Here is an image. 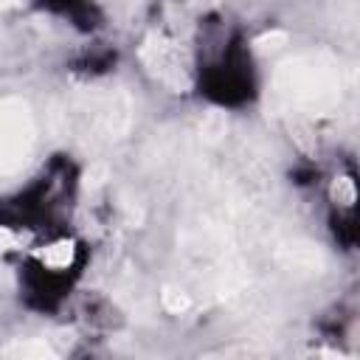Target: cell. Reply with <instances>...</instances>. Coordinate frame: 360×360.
<instances>
[{
	"label": "cell",
	"instance_id": "1",
	"mask_svg": "<svg viewBox=\"0 0 360 360\" xmlns=\"http://www.w3.org/2000/svg\"><path fill=\"white\" fill-rule=\"evenodd\" d=\"M346 90L343 68L332 53L307 51L281 62L270 82V101L281 112L326 115Z\"/></svg>",
	"mask_w": 360,
	"mask_h": 360
},
{
	"label": "cell",
	"instance_id": "2",
	"mask_svg": "<svg viewBox=\"0 0 360 360\" xmlns=\"http://www.w3.org/2000/svg\"><path fill=\"white\" fill-rule=\"evenodd\" d=\"M62 118L79 127L82 138L90 141H110L118 138L129 124V104L118 93H90L68 104Z\"/></svg>",
	"mask_w": 360,
	"mask_h": 360
},
{
	"label": "cell",
	"instance_id": "3",
	"mask_svg": "<svg viewBox=\"0 0 360 360\" xmlns=\"http://www.w3.org/2000/svg\"><path fill=\"white\" fill-rule=\"evenodd\" d=\"M34 115L22 98H0V177L14 174L34 146Z\"/></svg>",
	"mask_w": 360,
	"mask_h": 360
},
{
	"label": "cell",
	"instance_id": "4",
	"mask_svg": "<svg viewBox=\"0 0 360 360\" xmlns=\"http://www.w3.org/2000/svg\"><path fill=\"white\" fill-rule=\"evenodd\" d=\"M141 59L163 84H169L174 90L188 87V62L172 39H166L160 34L146 37L141 45Z\"/></svg>",
	"mask_w": 360,
	"mask_h": 360
},
{
	"label": "cell",
	"instance_id": "5",
	"mask_svg": "<svg viewBox=\"0 0 360 360\" xmlns=\"http://www.w3.org/2000/svg\"><path fill=\"white\" fill-rule=\"evenodd\" d=\"M6 357H53L56 352L45 338H17L3 349Z\"/></svg>",
	"mask_w": 360,
	"mask_h": 360
},
{
	"label": "cell",
	"instance_id": "6",
	"mask_svg": "<svg viewBox=\"0 0 360 360\" xmlns=\"http://www.w3.org/2000/svg\"><path fill=\"white\" fill-rule=\"evenodd\" d=\"M42 262H45L48 267H53V270L68 267V264L73 262V245H70V242H59V245L45 248V250H42Z\"/></svg>",
	"mask_w": 360,
	"mask_h": 360
},
{
	"label": "cell",
	"instance_id": "7",
	"mask_svg": "<svg viewBox=\"0 0 360 360\" xmlns=\"http://www.w3.org/2000/svg\"><path fill=\"white\" fill-rule=\"evenodd\" d=\"M160 304H163L169 312H183V309H188L191 298H188L183 290H177V287H163V292H160Z\"/></svg>",
	"mask_w": 360,
	"mask_h": 360
},
{
	"label": "cell",
	"instance_id": "8",
	"mask_svg": "<svg viewBox=\"0 0 360 360\" xmlns=\"http://www.w3.org/2000/svg\"><path fill=\"white\" fill-rule=\"evenodd\" d=\"M17 245H20V236L6 231V228H0V248H17Z\"/></svg>",
	"mask_w": 360,
	"mask_h": 360
},
{
	"label": "cell",
	"instance_id": "9",
	"mask_svg": "<svg viewBox=\"0 0 360 360\" xmlns=\"http://www.w3.org/2000/svg\"><path fill=\"white\" fill-rule=\"evenodd\" d=\"M17 0H0V8H6V6H14Z\"/></svg>",
	"mask_w": 360,
	"mask_h": 360
}]
</instances>
